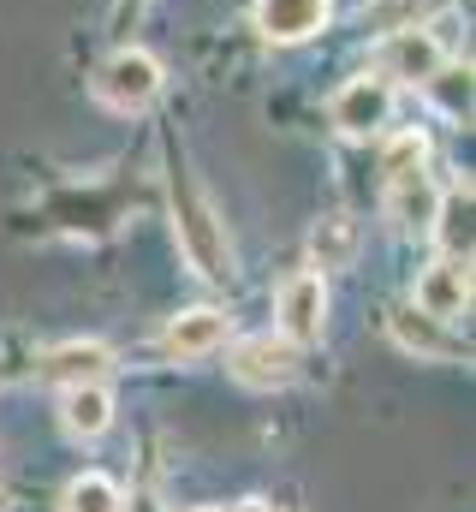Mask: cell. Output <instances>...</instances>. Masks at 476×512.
<instances>
[{
  "label": "cell",
  "mask_w": 476,
  "mask_h": 512,
  "mask_svg": "<svg viewBox=\"0 0 476 512\" xmlns=\"http://www.w3.org/2000/svg\"><path fill=\"white\" fill-rule=\"evenodd\" d=\"M155 96H161V60H155V54L119 48V54L102 60V72H96V102H102L108 114H143Z\"/></svg>",
  "instance_id": "obj_2"
},
{
  "label": "cell",
  "mask_w": 476,
  "mask_h": 512,
  "mask_svg": "<svg viewBox=\"0 0 476 512\" xmlns=\"http://www.w3.org/2000/svg\"><path fill=\"white\" fill-rule=\"evenodd\" d=\"M417 310L423 316H435V322H459V316H471V262H429L423 274H417Z\"/></svg>",
  "instance_id": "obj_9"
},
{
  "label": "cell",
  "mask_w": 476,
  "mask_h": 512,
  "mask_svg": "<svg viewBox=\"0 0 476 512\" xmlns=\"http://www.w3.org/2000/svg\"><path fill=\"white\" fill-rule=\"evenodd\" d=\"M334 0H256V30L268 42H310L328 24Z\"/></svg>",
  "instance_id": "obj_12"
},
{
  "label": "cell",
  "mask_w": 476,
  "mask_h": 512,
  "mask_svg": "<svg viewBox=\"0 0 476 512\" xmlns=\"http://www.w3.org/2000/svg\"><path fill=\"white\" fill-rule=\"evenodd\" d=\"M435 203H441V191H435V179H429L423 167H411V173H393V179H387V221H393L405 239L429 233Z\"/></svg>",
  "instance_id": "obj_11"
},
{
  "label": "cell",
  "mask_w": 476,
  "mask_h": 512,
  "mask_svg": "<svg viewBox=\"0 0 476 512\" xmlns=\"http://www.w3.org/2000/svg\"><path fill=\"white\" fill-rule=\"evenodd\" d=\"M274 322L292 346H316L328 328V274H316V268L286 274L274 292Z\"/></svg>",
  "instance_id": "obj_3"
},
{
  "label": "cell",
  "mask_w": 476,
  "mask_h": 512,
  "mask_svg": "<svg viewBox=\"0 0 476 512\" xmlns=\"http://www.w3.org/2000/svg\"><path fill=\"white\" fill-rule=\"evenodd\" d=\"M233 512H274V507H268V501H238Z\"/></svg>",
  "instance_id": "obj_19"
},
{
  "label": "cell",
  "mask_w": 476,
  "mask_h": 512,
  "mask_svg": "<svg viewBox=\"0 0 476 512\" xmlns=\"http://www.w3.org/2000/svg\"><path fill=\"white\" fill-rule=\"evenodd\" d=\"M310 262H316V274L352 268L357 262V221L352 215H328V221L310 227Z\"/></svg>",
  "instance_id": "obj_15"
},
{
  "label": "cell",
  "mask_w": 476,
  "mask_h": 512,
  "mask_svg": "<svg viewBox=\"0 0 476 512\" xmlns=\"http://www.w3.org/2000/svg\"><path fill=\"white\" fill-rule=\"evenodd\" d=\"M423 155H429V137L423 131H399L387 149H381V173L393 179V173H411V167H423Z\"/></svg>",
  "instance_id": "obj_18"
},
{
  "label": "cell",
  "mask_w": 476,
  "mask_h": 512,
  "mask_svg": "<svg viewBox=\"0 0 476 512\" xmlns=\"http://www.w3.org/2000/svg\"><path fill=\"white\" fill-rule=\"evenodd\" d=\"M221 346H227V316L209 310V304L179 310V316L161 328V352H167L173 364H197V358H209V352H221Z\"/></svg>",
  "instance_id": "obj_10"
},
{
  "label": "cell",
  "mask_w": 476,
  "mask_h": 512,
  "mask_svg": "<svg viewBox=\"0 0 476 512\" xmlns=\"http://www.w3.org/2000/svg\"><path fill=\"white\" fill-rule=\"evenodd\" d=\"M423 90L435 96V108H441L447 120H459V126L471 120V66H441Z\"/></svg>",
  "instance_id": "obj_17"
},
{
  "label": "cell",
  "mask_w": 476,
  "mask_h": 512,
  "mask_svg": "<svg viewBox=\"0 0 476 512\" xmlns=\"http://www.w3.org/2000/svg\"><path fill=\"white\" fill-rule=\"evenodd\" d=\"M36 376L54 387H84V382H108L114 376V346L102 340H66V346H48L36 358Z\"/></svg>",
  "instance_id": "obj_8"
},
{
  "label": "cell",
  "mask_w": 476,
  "mask_h": 512,
  "mask_svg": "<svg viewBox=\"0 0 476 512\" xmlns=\"http://www.w3.org/2000/svg\"><path fill=\"white\" fill-rule=\"evenodd\" d=\"M167 203H173V239L185 262L203 274V280H227L233 274V245H227V227H221V209L209 203V191L197 185V173L185 161L167 167Z\"/></svg>",
  "instance_id": "obj_1"
},
{
  "label": "cell",
  "mask_w": 476,
  "mask_h": 512,
  "mask_svg": "<svg viewBox=\"0 0 476 512\" xmlns=\"http://www.w3.org/2000/svg\"><path fill=\"white\" fill-rule=\"evenodd\" d=\"M227 370H233V382L250 387V393H280V387L298 382V346H292L286 334H250V340L233 346Z\"/></svg>",
  "instance_id": "obj_4"
},
{
  "label": "cell",
  "mask_w": 476,
  "mask_h": 512,
  "mask_svg": "<svg viewBox=\"0 0 476 512\" xmlns=\"http://www.w3.org/2000/svg\"><path fill=\"white\" fill-rule=\"evenodd\" d=\"M447 66V42L435 30H393L381 42V78H399V84H429L435 72Z\"/></svg>",
  "instance_id": "obj_7"
},
{
  "label": "cell",
  "mask_w": 476,
  "mask_h": 512,
  "mask_svg": "<svg viewBox=\"0 0 476 512\" xmlns=\"http://www.w3.org/2000/svg\"><path fill=\"white\" fill-rule=\"evenodd\" d=\"M435 245L447 262H471V185H453L441 203H435V221H429Z\"/></svg>",
  "instance_id": "obj_14"
},
{
  "label": "cell",
  "mask_w": 476,
  "mask_h": 512,
  "mask_svg": "<svg viewBox=\"0 0 476 512\" xmlns=\"http://www.w3.org/2000/svg\"><path fill=\"white\" fill-rule=\"evenodd\" d=\"M393 114V78L381 72H363L352 84H340V96L328 102V120L346 131V137H375Z\"/></svg>",
  "instance_id": "obj_6"
},
{
  "label": "cell",
  "mask_w": 476,
  "mask_h": 512,
  "mask_svg": "<svg viewBox=\"0 0 476 512\" xmlns=\"http://www.w3.org/2000/svg\"><path fill=\"white\" fill-rule=\"evenodd\" d=\"M137 6H143V0H119V18H125V12H137Z\"/></svg>",
  "instance_id": "obj_20"
},
{
  "label": "cell",
  "mask_w": 476,
  "mask_h": 512,
  "mask_svg": "<svg viewBox=\"0 0 476 512\" xmlns=\"http://www.w3.org/2000/svg\"><path fill=\"white\" fill-rule=\"evenodd\" d=\"M387 340H393L405 358H417V364H459V358H471V346H465L447 322L423 316L417 304H405V310L387 316Z\"/></svg>",
  "instance_id": "obj_5"
},
{
  "label": "cell",
  "mask_w": 476,
  "mask_h": 512,
  "mask_svg": "<svg viewBox=\"0 0 476 512\" xmlns=\"http://www.w3.org/2000/svg\"><path fill=\"white\" fill-rule=\"evenodd\" d=\"M60 512H125V495L108 471H78L60 495Z\"/></svg>",
  "instance_id": "obj_16"
},
{
  "label": "cell",
  "mask_w": 476,
  "mask_h": 512,
  "mask_svg": "<svg viewBox=\"0 0 476 512\" xmlns=\"http://www.w3.org/2000/svg\"><path fill=\"white\" fill-rule=\"evenodd\" d=\"M60 423H66L72 441H96V435H108V423H114V393H108V382L60 387Z\"/></svg>",
  "instance_id": "obj_13"
}]
</instances>
